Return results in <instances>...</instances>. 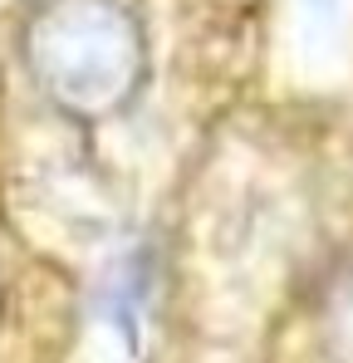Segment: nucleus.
I'll use <instances>...</instances> for the list:
<instances>
[{"label":"nucleus","instance_id":"nucleus-1","mask_svg":"<svg viewBox=\"0 0 353 363\" xmlns=\"http://www.w3.org/2000/svg\"><path fill=\"white\" fill-rule=\"evenodd\" d=\"M142 35L113 0H59L40 20V74L74 113H108L142 84Z\"/></svg>","mask_w":353,"mask_h":363}]
</instances>
